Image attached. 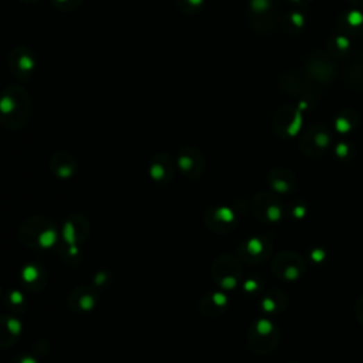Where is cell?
<instances>
[{
  "label": "cell",
  "instance_id": "1",
  "mask_svg": "<svg viewBox=\"0 0 363 363\" xmlns=\"http://www.w3.org/2000/svg\"><path fill=\"white\" fill-rule=\"evenodd\" d=\"M31 114V100L28 92L17 84L8 85L0 92V122L6 128H23Z\"/></svg>",
  "mask_w": 363,
  "mask_h": 363
},
{
  "label": "cell",
  "instance_id": "2",
  "mask_svg": "<svg viewBox=\"0 0 363 363\" xmlns=\"http://www.w3.org/2000/svg\"><path fill=\"white\" fill-rule=\"evenodd\" d=\"M281 332L280 328L267 318L254 321L247 332V344L251 352L255 355L266 356L273 353L280 344Z\"/></svg>",
  "mask_w": 363,
  "mask_h": 363
},
{
  "label": "cell",
  "instance_id": "3",
  "mask_svg": "<svg viewBox=\"0 0 363 363\" xmlns=\"http://www.w3.org/2000/svg\"><path fill=\"white\" fill-rule=\"evenodd\" d=\"M271 271L280 280L298 281L307 271V262L298 253L281 251L273 258Z\"/></svg>",
  "mask_w": 363,
  "mask_h": 363
},
{
  "label": "cell",
  "instance_id": "4",
  "mask_svg": "<svg viewBox=\"0 0 363 363\" xmlns=\"http://www.w3.org/2000/svg\"><path fill=\"white\" fill-rule=\"evenodd\" d=\"M212 276L221 289H235L243 278V269L236 257L230 254L220 255L212 269Z\"/></svg>",
  "mask_w": 363,
  "mask_h": 363
},
{
  "label": "cell",
  "instance_id": "5",
  "mask_svg": "<svg viewBox=\"0 0 363 363\" xmlns=\"http://www.w3.org/2000/svg\"><path fill=\"white\" fill-rule=\"evenodd\" d=\"M251 209L254 217L264 224H277L284 217L282 202L270 192L257 193L253 199Z\"/></svg>",
  "mask_w": 363,
  "mask_h": 363
},
{
  "label": "cell",
  "instance_id": "6",
  "mask_svg": "<svg viewBox=\"0 0 363 363\" xmlns=\"http://www.w3.org/2000/svg\"><path fill=\"white\" fill-rule=\"evenodd\" d=\"M332 134L328 126L322 124L311 125L304 130L300 140V151L308 158L322 156L331 146Z\"/></svg>",
  "mask_w": 363,
  "mask_h": 363
},
{
  "label": "cell",
  "instance_id": "7",
  "mask_svg": "<svg viewBox=\"0 0 363 363\" xmlns=\"http://www.w3.org/2000/svg\"><path fill=\"white\" fill-rule=\"evenodd\" d=\"M303 121L304 117L300 107L284 105L276 112L273 119V128L280 138L291 140L295 135H298V132L303 126Z\"/></svg>",
  "mask_w": 363,
  "mask_h": 363
},
{
  "label": "cell",
  "instance_id": "8",
  "mask_svg": "<svg viewBox=\"0 0 363 363\" xmlns=\"http://www.w3.org/2000/svg\"><path fill=\"white\" fill-rule=\"evenodd\" d=\"M8 65L12 76L17 81L27 83L31 80L33 74L36 71L37 60L28 47L16 46L8 57Z\"/></svg>",
  "mask_w": 363,
  "mask_h": 363
},
{
  "label": "cell",
  "instance_id": "9",
  "mask_svg": "<svg viewBox=\"0 0 363 363\" xmlns=\"http://www.w3.org/2000/svg\"><path fill=\"white\" fill-rule=\"evenodd\" d=\"M277 20V6L274 0H250L248 23L257 33H267Z\"/></svg>",
  "mask_w": 363,
  "mask_h": 363
},
{
  "label": "cell",
  "instance_id": "10",
  "mask_svg": "<svg viewBox=\"0 0 363 363\" xmlns=\"http://www.w3.org/2000/svg\"><path fill=\"white\" fill-rule=\"evenodd\" d=\"M26 224L28 227L27 230L22 228V236H28V240H26V243H28L27 246L36 248H49L56 243L57 232L49 220L37 217L27 220Z\"/></svg>",
  "mask_w": 363,
  "mask_h": 363
},
{
  "label": "cell",
  "instance_id": "11",
  "mask_svg": "<svg viewBox=\"0 0 363 363\" xmlns=\"http://www.w3.org/2000/svg\"><path fill=\"white\" fill-rule=\"evenodd\" d=\"M273 253V242L266 236H253L244 240L239 248V258L246 264H260L270 258Z\"/></svg>",
  "mask_w": 363,
  "mask_h": 363
},
{
  "label": "cell",
  "instance_id": "12",
  "mask_svg": "<svg viewBox=\"0 0 363 363\" xmlns=\"http://www.w3.org/2000/svg\"><path fill=\"white\" fill-rule=\"evenodd\" d=\"M305 67H307L305 69L307 76L311 80L322 83V84L331 83L337 77V64L334 62L331 56L322 53V51H318V53L310 56Z\"/></svg>",
  "mask_w": 363,
  "mask_h": 363
},
{
  "label": "cell",
  "instance_id": "13",
  "mask_svg": "<svg viewBox=\"0 0 363 363\" xmlns=\"http://www.w3.org/2000/svg\"><path fill=\"white\" fill-rule=\"evenodd\" d=\"M205 223L216 233H230L237 226L239 217L235 210L227 206L210 208L205 214Z\"/></svg>",
  "mask_w": 363,
  "mask_h": 363
},
{
  "label": "cell",
  "instance_id": "14",
  "mask_svg": "<svg viewBox=\"0 0 363 363\" xmlns=\"http://www.w3.org/2000/svg\"><path fill=\"white\" fill-rule=\"evenodd\" d=\"M178 168L186 178H199L205 171V158L199 149L193 146L183 148L176 159Z\"/></svg>",
  "mask_w": 363,
  "mask_h": 363
},
{
  "label": "cell",
  "instance_id": "15",
  "mask_svg": "<svg viewBox=\"0 0 363 363\" xmlns=\"http://www.w3.org/2000/svg\"><path fill=\"white\" fill-rule=\"evenodd\" d=\"M282 87L285 88L287 92L296 95V96H303L305 104L314 103L315 100V91L311 87V84L307 81L305 77L296 74V73H289L282 78Z\"/></svg>",
  "mask_w": 363,
  "mask_h": 363
},
{
  "label": "cell",
  "instance_id": "16",
  "mask_svg": "<svg viewBox=\"0 0 363 363\" xmlns=\"http://www.w3.org/2000/svg\"><path fill=\"white\" fill-rule=\"evenodd\" d=\"M267 183L276 193L287 194L295 190L296 178L289 169L277 167L267 174Z\"/></svg>",
  "mask_w": 363,
  "mask_h": 363
},
{
  "label": "cell",
  "instance_id": "17",
  "mask_svg": "<svg viewBox=\"0 0 363 363\" xmlns=\"http://www.w3.org/2000/svg\"><path fill=\"white\" fill-rule=\"evenodd\" d=\"M288 295L280 288H273L264 294L260 303V308L267 315H278L288 307Z\"/></svg>",
  "mask_w": 363,
  "mask_h": 363
},
{
  "label": "cell",
  "instance_id": "18",
  "mask_svg": "<svg viewBox=\"0 0 363 363\" xmlns=\"http://www.w3.org/2000/svg\"><path fill=\"white\" fill-rule=\"evenodd\" d=\"M151 178L156 182H169L174 175V162L167 153L156 155L151 162Z\"/></svg>",
  "mask_w": 363,
  "mask_h": 363
},
{
  "label": "cell",
  "instance_id": "19",
  "mask_svg": "<svg viewBox=\"0 0 363 363\" xmlns=\"http://www.w3.org/2000/svg\"><path fill=\"white\" fill-rule=\"evenodd\" d=\"M76 159L67 152H58L51 159V169L58 178H71L76 174Z\"/></svg>",
  "mask_w": 363,
  "mask_h": 363
},
{
  "label": "cell",
  "instance_id": "20",
  "mask_svg": "<svg viewBox=\"0 0 363 363\" xmlns=\"http://www.w3.org/2000/svg\"><path fill=\"white\" fill-rule=\"evenodd\" d=\"M228 305V298L224 292H210L202 300L201 308L203 314L210 316L221 315Z\"/></svg>",
  "mask_w": 363,
  "mask_h": 363
},
{
  "label": "cell",
  "instance_id": "21",
  "mask_svg": "<svg viewBox=\"0 0 363 363\" xmlns=\"http://www.w3.org/2000/svg\"><path fill=\"white\" fill-rule=\"evenodd\" d=\"M359 124V114L352 108H345L338 112L334 121L335 130L342 135H348L356 129Z\"/></svg>",
  "mask_w": 363,
  "mask_h": 363
},
{
  "label": "cell",
  "instance_id": "22",
  "mask_svg": "<svg viewBox=\"0 0 363 363\" xmlns=\"http://www.w3.org/2000/svg\"><path fill=\"white\" fill-rule=\"evenodd\" d=\"M339 26L345 35H357L363 30V13L360 10H349L341 15Z\"/></svg>",
  "mask_w": 363,
  "mask_h": 363
},
{
  "label": "cell",
  "instance_id": "23",
  "mask_svg": "<svg viewBox=\"0 0 363 363\" xmlns=\"http://www.w3.org/2000/svg\"><path fill=\"white\" fill-rule=\"evenodd\" d=\"M282 26L288 35H295V33H298L305 26V16L298 10L289 12L285 15Z\"/></svg>",
  "mask_w": 363,
  "mask_h": 363
},
{
  "label": "cell",
  "instance_id": "24",
  "mask_svg": "<svg viewBox=\"0 0 363 363\" xmlns=\"http://www.w3.org/2000/svg\"><path fill=\"white\" fill-rule=\"evenodd\" d=\"M351 39L348 35H337L334 37H331L329 40V51L332 53V56H338V57H345L349 51H351Z\"/></svg>",
  "mask_w": 363,
  "mask_h": 363
},
{
  "label": "cell",
  "instance_id": "25",
  "mask_svg": "<svg viewBox=\"0 0 363 363\" xmlns=\"http://www.w3.org/2000/svg\"><path fill=\"white\" fill-rule=\"evenodd\" d=\"M346 77L349 80V83L357 88V90H363V58L355 60L346 71Z\"/></svg>",
  "mask_w": 363,
  "mask_h": 363
},
{
  "label": "cell",
  "instance_id": "26",
  "mask_svg": "<svg viewBox=\"0 0 363 363\" xmlns=\"http://www.w3.org/2000/svg\"><path fill=\"white\" fill-rule=\"evenodd\" d=\"M205 6V0H176V8L186 15L199 13Z\"/></svg>",
  "mask_w": 363,
  "mask_h": 363
},
{
  "label": "cell",
  "instance_id": "27",
  "mask_svg": "<svg viewBox=\"0 0 363 363\" xmlns=\"http://www.w3.org/2000/svg\"><path fill=\"white\" fill-rule=\"evenodd\" d=\"M95 296L91 295V291L87 288V291H83L81 296H74V305L81 311H90L95 305Z\"/></svg>",
  "mask_w": 363,
  "mask_h": 363
},
{
  "label": "cell",
  "instance_id": "28",
  "mask_svg": "<svg viewBox=\"0 0 363 363\" xmlns=\"http://www.w3.org/2000/svg\"><path fill=\"white\" fill-rule=\"evenodd\" d=\"M50 3L60 12H74L81 6L83 0H50Z\"/></svg>",
  "mask_w": 363,
  "mask_h": 363
},
{
  "label": "cell",
  "instance_id": "29",
  "mask_svg": "<svg viewBox=\"0 0 363 363\" xmlns=\"http://www.w3.org/2000/svg\"><path fill=\"white\" fill-rule=\"evenodd\" d=\"M352 145L351 144H346V142H341L337 145V149H335V153L339 159H346V158H351L352 156Z\"/></svg>",
  "mask_w": 363,
  "mask_h": 363
},
{
  "label": "cell",
  "instance_id": "30",
  "mask_svg": "<svg viewBox=\"0 0 363 363\" xmlns=\"http://www.w3.org/2000/svg\"><path fill=\"white\" fill-rule=\"evenodd\" d=\"M355 315L359 323L363 326V295H360L355 304Z\"/></svg>",
  "mask_w": 363,
  "mask_h": 363
},
{
  "label": "cell",
  "instance_id": "31",
  "mask_svg": "<svg viewBox=\"0 0 363 363\" xmlns=\"http://www.w3.org/2000/svg\"><path fill=\"white\" fill-rule=\"evenodd\" d=\"M292 216L295 217V219H303L305 214H307V208L305 206H301V205H295L294 208H292Z\"/></svg>",
  "mask_w": 363,
  "mask_h": 363
},
{
  "label": "cell",
  "instance_id": "32",
  "mask_svg": "<svg viewBox=\"0 0 363 363\" xmlns=\"http://www.w3.org/2000/svg\"><path fill=\"white\" fill-rule=\"evenodd\" d=\"M289 2L294 5H307V3L314 2V0H289Z\"/></svg>",
  "mask_w": 363,
  "mask_h": 363
},
{
  "label": "cell",
  "instance_id": "33",
  "mask_svg": "<svg viewBox=\"0 0 363 363\" xmlns=\"http://www.w3.org/2000/svg\"><path fill=\"white\" fill-rule=\"evenodd\" d=\"M23 363H36V360H35V359H31L30 356H26V359L23 360Z\"/></svg>",
  "mask_w": 363,
  "mask_h": 363
},
{
  "label": "cell",
  "instance_id": "34",
  "mask_svg": "<svg viewBox=\"0 0 363 363\" xmlns=\"http://www.w3.org/2000/svg\"><path fill=\"white\" fill-rule=\"evenodd\" d=\"M351 2L356 6H363V0H351Z\"/></svg>",
  "mask_w": 363,
  "mask_h": 363
},
{
  "label": "cell",
  "instance_id": "35",
  "mask_svg": "<svg viewBox=\"0 0 363 363\" xmlns=\"http://www.w3.org/2000/svg\"><path fill=\"white\" fill-rule=\"evenodd\" d=\"M22 2H24V3H36V2H39V0H22Z\"/></svg>",
  "mask_w": 363,
  "mask_h": 363
},
{
  "label": "cell",
  "instance_id": "36",
  "mask_svg": "<svg viewBox=\"0 0 363 363\" xmlns=\"http://www.w3.org/2000/svg\"><path fill=\"white\" fill-rule=\"evenodd\" d=\"M288 363H298V362H288Z\"/></svg>",
  "mask_w": 363,
  "mask_h": 363
}]
</instances>
